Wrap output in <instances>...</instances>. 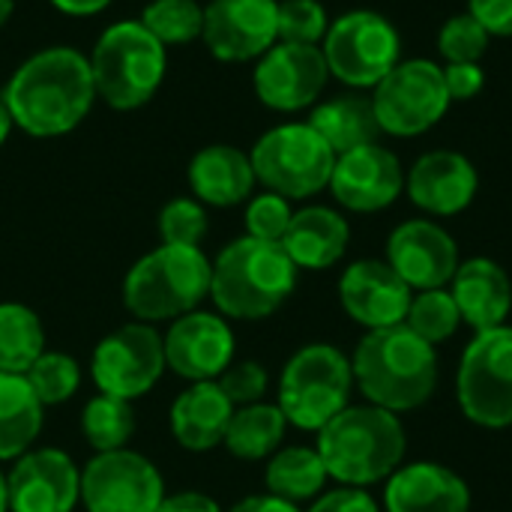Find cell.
Masks as SVG:
<instances>
[{"label": "cell", "instance_id": "obj_1", "mask_svg": "<svg viewBox=\"0 0 512 512\" xmlns=\"http://www.w3.org/2000/svg\"><path fill=\"white\" fill-rule=\"evenodd\" d=\"M0 102L33 138H57L84 123L96 102L90 60L66 45L30 54L6 81Z\"/></svg>", "mask_w": 512, "mask_h": 512}, {"label": "cell", "instance_id": "obj_2", "mask_svg": "<svg viewBox=\"0 0 512 512\" xmlns=\"http://www.w3.org/2000/svg\"><path fill=\"white\" fill-rule=\"evenodd\" d=\"M351 372L363 396L390 411H414L426 405L438 387L435 345L420 339L405 324L369 330L351 360Z\"/></svg>", "mask_w": 512, "mask_h": 512}, {"label": "cell", "instance_id": "obj_3", "mask_svg": "<svg viewBox=\"0 0 512 512\" xmlns=\"http://www.w3.org/2000/svg\"><path fill=\"white\" fill-rule=\"evenodd\" d=\"M405 429L396 414L378 405H348L318 432V456L342 486L390 480L405 459Z\"/></svg>", "mask_w": 512, "mask_h": 512}, {"label": "cell", "instance_id": "obj_4", "mask_svg": "<svg viewBox=\"0 0 512 512\" xmlns=\"http://www.w3.org/2000/svg\"><path fill=\"white\" fill-rule=\"evenodd\" d=\"M297 264L288 258L282 243L240 237L228 243L213 261L210 300L219 315L237 321H261L282 309L294 294Z\"/></svg>", "mask_w": 512, "mask_h": 512}, {"label": "cell", "instance_id": "obj_5", "mask_svg": "<svg viewBox=\"0 0 512 512\" xmlns=\"http://www.w3.org/2000/svg\"><path fill=\"white\" fill-rule=\"evenodd\" d=\"M210 279L213 261L201 252V246L162 243L138 258L126 273L123 303L144 324L177 321L210 297Z\"/></svg>", "mask_w": 512, "mask_h": 512}, {"label": "cell", "instance_id": "obj_6", "mask_svg": "<svg viewBox=\"0 0 512 512\" xmlns=\"http://www.w3.org/2000/svg\"><path fill=\"white\" fill-rule=\"evenodd\" d=\"M87 60L96 96L114 111L147 105L168 72L165 45L141 21H117L105 27Z\"/></svg>", "mask_w": 512, "mask_h": 512}, {"label": "cell", "instance_id": "obj_7", "mask_svg": "<svg viewBox=\"0 0 512 512\" xmlns=\"http://www.w3.org/2000/svg\"><path fill=\"white\" fill-rule=\"evenodd\" d=\"M351 387V360L339 348L306 345L285 363L276 405L291 426L321 432L342 408H348Z\"/></svg>", "mask_w": 512, "mask_h": 512}, {"label": "cell", "instance_id": "obj_8", "mask_svg": "<svg viewBox=\"0 0 512 512\" xmlns=\"http://www.w3.org/2000/svg\"><path fill=\"white\" fill-rule=\"evenodd\" d=\"M249 159L255 180L288 201L324 192L336 165V153L309 123H282L267 129L255 141Z\"/></svg>", "mask_w": 512, "mask_h": 512}, {"label": "cell", "instance_id": "obj_9", "mask_svg": "<svg viewBox=\"0 0 512 512\" xmlns=\"http://www.w3.org/2000/svg\"><path fill=\"white\" fill-rule=\"evenodd\" d=\"M372 108L381 126V135L390 138H417L435 129L453 99L444 84V66L429 57L399 60L375 87Z\"/></svg>", "mask_w": 512, "mask_h": 512}, {"label": "cell", "instance_id": "obj_10", "mask_svg": "<svg viewBox=\"0 0 512 512\" xmlns=\"http://www.w3.org/2000/svg\"><path fill=\"white\" fill-rule=\"evenodd\" d=\"M321 51L330 78L351 90H372L402 60V36L387 15L351 9L330 21Z\"/></svg>", "mask_w": 512, "mask_h": 512}, {"label": "cell", "instance_id": "obj_11", "mask_svg": "<svg viewBox=\"0 0 512 512\" xmlns=\"http://www.w3.org/2000/svg\"><path fill=\"white\" fill-rule=\"evenodd\" d=\"M456 399L462 414L483 429L512 426V327L474 336L459 363Z\"/></svg>", "mask_w": 512, "mask_h": 512}, {"label": "cell", "instance_id": "obj_12", "mask_svg": "<svg viewBox=\"0 0 512 512\" xmlns=\"http://www.w3.org/2000/svg\"><path fill=\"white\" fill-rule=\"evenodd\" d=\"M165 345L153 324L135 321L108 333L90 363V375L105 396L135 402L147 396L165 372Z\"/></svg>", "mask_w": 512, "mask_h": 512}, {"label": "cell", "instance_id": "obj_13", "mask_svg": "<svg viewBox=\"0 0 512 512\" xmlns=\"http://www.w3.org/2000/svg\"><path fill=\"white\" fill-rule=\"evenodd\" d=\"M81 501L87 512H156L165 501V483L141 453H96L81 471Z\"/></svg>", "mask_w": 512, "mask_h": 512}, {"label": "cell", "instance_id": "obj_14", "mask_svg": "<svg viewBox=\"0 0 512 512\" xmlns=\"http://www.w3.org/2000/svg\"><path fill=\"white\" fill-rule=\"evenodd\" d=\"M330 81V69L321 45L276 42L264 57L255 60L252 87L261 105L270 111L294 114L312 108Z\"/></svg>", "mask_w": 512, "mask_h": 512}, {"label": "cell", "instance_id": "obj_15", "mask_svg": "<svg viewBox=\"0 0 512 512\" xmlns=\"http://www.w3.org/2000/svg\"><path fill=\"white\" fill-rule=\"evenodd\" d=\"M201 39L222 63H249L279 42V0H210Z\"/></svg>", "mask_w": 512, "mask_h": 512}, {"label": "cell", "instance_id": "obj_16", "mask_svg": "<svg viewBox=\"0 0 512 512\" xmlns=\"http://www.w3.org/2000/svg\"><path fill=\"white\" fill-rule=\"evenodd\" d=\"M327 189L351 213H381L405 192V168L381 141L363 144L336 156Z\"/></svg>", "mask_w": 512, "mask_h": 512}, {"label": "cell", "instance_id": "obj_17", "mask_svg": "<svg viewBox=\"0 0 512 512\" xmlns=\"http://www.w3.org/2000/svg\"><path fill=\"white\" fill-rule=\"evenodd\" d=\"M384 261L411 285V291L447 288L462 264L456 240L432 219H408L393 228Z\"/></svg>", "mask_w": 512, "mask_h": 512}, {"label": "cell", "instance_id": "obj_18", "mask_svg": "<svg viewBox=\"0 0 512 512\" xmlns=\"http://www.w3.org/2000/svg\"><path fill=\"white\" fill-rule=\"evenodd\" d=\"M165 366L198 384L216 381L234 363V333L222 315L213 312H189L177 318L162 336Z\"/></svg>", "mask_w": 512, "mask_h": 512}, {"label": "cell", "instance_id": "obj_19", "mask_svg": "<svg viewBox=\"0 0 512 512\" xmlns=\"http://www.w3.org/2000/svg\"><path fill=\"white\" fill-rule=\"evenodd\" d=\"M12 512H72L81 498V474L63 450H27L6 474Z\"/></svg>", "mask_w": 512, "mask_h": 512}, {"label": "cell", "instance_id": "obj_20", "mask_svg": "<svg viewBox=\"0 0 512 512\" xmlns=\"http://www.w3.org/2000/svg\"><path fill=\"white\" fill-rule=\"evenodd\" d=\"M411 300H414L411 285L387 261L378 258L354 261L339 279L342 309L366 330L405 324Z\"/></svg>", "mask_w": 512, "mask_h": 512}, {"label": "cell", "instance_id": "obj_21", "mask_svg": "<svg viewBox=\"0 0 512 512\" xmlns=\"http://www.w3.org/2000/svg\"><path fill=\"white\" fill-rule=\"evenodd\" d=\"M480 189L477 165L459 150H429L405 174V192L429 216L465 213Z\"/></svg>", "mask_w": 512, "mask_h": 512}, {"label": "cell", "instance_id": "obj_22", "mask_svg": "<svg viewBox=\"0 0 512 512\" xmlns=\"http://www.w3.org/2000/svg\"><path fill=\"white\" fill-rule=\"evenodd\" d=\"M387 512H468L471 489L468 483L435 462H417L399 468L384 489Z\"/></svg>", "mask_w": 512, "mask_h": 512}, {"label": "cell", "instance_id": "obj_23", "mask_svg": "<svg viewBox=\"0 0 512 512\" xmlns=\"http://www.w3.org/2000/svg\"><path fill=\"white\" fill-rule=\"evenodd\" d=\"M450 294L462 312V321L477 333L504 327L512 309V285L507 270L492 258H468L459 264Z\"/></svg>", "mask_w": 512, "mask_h": 512}, {"label": "cell", "instance_id": "obj_24", "mask_svg": "<svg viewBox=\"0 0 512 512\" xmlns=\"http://www.w3.org/2000/svg\"><path fill=\"white\" fill-rule=\"evenodd\" d=\"M255 168L249 153L234 144L201 147L189 162V186L201 204L237 207L255 189Z\"/></svg>", "mask_w": 512, "mask_h": 512}, {"label": "cell", "instance_id": "obj_25", "mask_svg": "<svg viewBox=\"0 0 512 512\" xmlns=\"http://www.w3.org/2000/svg\"><path fill=\"white\" fill-rule=\"evenodd\" d=\"M351 243L348 219L333 207H303L294 210V219L282 237V249L297 264V270H327L342 261Z\"/></svg>", "mask_w": 512, "mask_h": 512}, {"label": "cell", "instance_id": "obj_26", "mask_svg": "<svg viewBox=\"0 0 512 512\" xmlns=\"http://www.w3.org/2000/svg\"><path fill=\"white\" fill-rule=\"evenodd\" d=\"M234 405L216 381H198L171 405V432L183 450L207 453L225 441Z\"/></svg>", "mask_w": 512, "mask_h": 512}, {"label": "cell", "instance_id": "obj_27", "mask_svg": "<svg viewBox=\"0 0 512 512\" xmlns=\"http://www.w3.org/2000/svg\"><path fill=\"white\" fill-rule=\"evenodd\" d=\"M306 123L330 144L336 156L357 150L363 144H375L381 138L372 99L360 93H342V96L318 102Z\"/></svg>", "mask_w": 512, "mask_h": 512}, {"label": "cell", "instance_id": "obj_28", "mask_svg": "<svg viewBox=\"0 0 512 512\" xmlns=\"http://www.w3.org/2000/svg\"><path fill=\"white\" fill-rule=\"evenodd\" d=\"M45 405L24 375L0 372V462L24 456L42 432Z\"/></svg>", "mask_w": 512, "mask_h": 512}, {"label": "cell", "instance_id": "obj_29", "mask_svg": "<svg viewBox=\"0 0 512 512\" xmlns=\"http://www.w3.org/2000/svg\"><path fill=\"white\" fill-rule=\"evenodd\" d=\"M285 429H288V420H285L279 405L255 402V405L234 408L222 444L228 447L231 456L246 459V462H258V459H267L279 450Z\"/></svg>", "mask_w": 512, "mask_h": 512}, {"label": "cell", "instance_id": "obj_30", "mask_svg": "<svg viewBox=\"0 0 512 512\" xmlns=\"http://www.w3.org/2000/svg\"><path fill=\"white\" fill-rule=\"evenodd\" d=\"M327 477L330 474H327L318 450H312V447H285L270 456L267 471H264L267 492L276 498H285L291 504L315 498L324 489Z\"/></svg>", "mask_w": 512, "mask_h": 512}, {"label": "cell", "instance_id": "obj_31", "mask_svg": "<svg viewBox=\"0 0 512 512\" xmlns=\"http://www.w3.org/2000/svg\"><path fill=\"white\" fill-rule=\"evenodd\" d=\"M45 354V330L24 303H0V372L24 375Z\"/></svg>", "mask_w": 512, "mask_h": 512}, {"label": "cell", "instance_id": "obj_32", "mask_svg": "<svg viewBox=\"0 0 512 512\" xmlns=\"http://www.w3.org/2000/svg\"><path fill=\"white\" fill-rule=\"evenodd\" d=\"M81 435L96 453L126 450L129 438L135 435V411L132 402L117 396H93L81 411Z\"/></svg>", "mask_w": 512, "mask_h": 512}, {"label": "cell", "instance_id": "obj_33", "mask_svg": "<svg viewBox=\"0 0 512 512\" xmlns=\"http://www.w3.org/2000/svg\"><path fill=\"white\" fill-rule=\"evenodd\" d=\"M165 48L186 45L204 30V6L198 0H150L138 18Z\"/></svg>", "mask_w": 512, "mask_h": 512}, {"label": "cell", "instance_id": "obj_34", "mask_svg": "<svg viewBox=\"0 0 512 512\" xmlns=\"http://www.w3.org/2000/svg\"><path fill=\"white\" fill-rule=\"evenodd\" d=\"M462 324V312L453 300V294L447 288H432V291H420L405 315V327L414 330L420 339H426L429 345H441L447 342Z\"/></svg>", "mask_w": 512, "mask_h": 512}, {"label": "cell", "instance_id": "obj_35", "mask_svg": "<svg viewBox=\"0 0 512 512\" xmlns=\"http://www.w3.org/2000/svg\"><path fill=\"white\" fill-rule=\"evenodd\" d=\"M27 384L33 387L36 399L51 408V405H63L78 393L81 384V369L78 363L63 354V351H45L27 372H24Z\"/></svg>", "mask_w": 512, "mask_h": 512}, {"label": "cell", "instance_id": "obj_36", "mask_svg": "<svg viewBox=\"0 0 512 512\" xmlns=\"http://www.w3.org/2000/svg\"><path fill=\"white\" fill-rule=\"evenodd\" d=\"M489 42L492 36L471 12L447 18L438 30V54L444 57V63H480L489 51Z\"/></svg>", "mask_w": 512, "mask_h": 512}, {"label": "cell", "instance_id": "obj_37", "mask_svg": "<svg viewBox=\"0 0 512 512\" xmlns=\"http://www.w3.org/2000/svg\"><path fill=\"white\" fill-rule=\"evenodd\" d=\"M330 15L321 0H282L279 3V42L321 45L330 30Z\"/></svg>", "mask_w": 512, "mask_h": 512}, {"label": "cell", "instance_id": "obj_38", "mask_svg": "<svg viewBox=\"0 0 512 512\" xmlns=\"http://www.w3.org/2000/svg\"><path fill=\"white\" fill-rule=\"evenodd\" d=\"M207 234V210L198 198H174L159 213V237L171 246H201Z\"/></svg>", "mask_w": 512, "mask_h": 512}, {"label": "cell", "instance_id": "obj_39", "mask_svg": "<svg viewBox=\"0 0 512 512\" xmlns=\"http://www.w3.org/2000/svg\"><path fill=\"white\" fill-rule=\"evenodd\" d=\"M291 219H294L291 201L282 198V195H276V192H261L246 207V231L255 240L282 243Z\"/></svg>", "mask_w": 512, "mask_h": 512}, {"label": "cell", "instance_id": "obj_40", "mask_svg": "<svg viewBox=\"0 0 512 512\" xmlns=\"http://www.w3.org/2000/svg\"><path fill=\"white\" fill-rule=\"evenodd\" d=\"M216 384L222 387V393L228 396V402L234 408H243V405H255V402L264 399V393H267V372L255 360H240V363H231L216 378Z\"/></svg>", "mask_w": 512, "mask_h": 512}, {"label": "cell", "instance_id": "obj_41", "mask_svg": "<svg viewBox=\"0 0 512 512\" xmlns=\"http://www.w3.org/2000/svg\"><path fill=\"white\" fill-rule=\"evenodd\" d=\"M444 84L453 102H468L483 93L486 72L480 63H444Z\"/></svg>", "mask_w": 512, "mask_h": 512}, {"label": "cell", "instance_id": "obj_42", "mask_svg": "<svg viewBox=\"0 0 512 512\" xmlns=\"http://www.w3.org/2000/svg\"><path fill=\"white\" fill-rule=\"evenodd\" d=\"M468 12L486 27L492 39L512 36V0H468Z\"/></svg>", "mask_w": 512, "mask_h": 512}, {"label": "cell", "instance_id": "obj_43", "mask_svg": "<svg viewBox=\"0 0 512 512\" xmlns=\"http://www.w3.org/2000/svg\"><path fill=\"white\" fill-rule=\"evenodd\" d=\"M309 512H381L375 498L366 492V489H354V486H345V489H333L327 495H321L312 510Z\"/></svg>", "mask_w": 512, "mask_h": 512}, {"label": "cell", "instance_id": "obj_44", "mask_svg": "<svg viewBox=\"0 0 512 512\" xmlns=\"http://www.w3.org/2000/svg\"><path fill=\"white\" fill-rule=\"evenodd\" d=\"M156 512H222V507L204 492H177V495H165Z\"/></svg>", "mask_w": 512, "mask_h": 512}, {"label": "cell", "instance_id": "obj_45", "mask_svg": "<svg viewBox=\"0 0 512 512\" xmlns=\"http://www.w3.org/2000/svg\"><path fill=\"white\" fill-rule=\"evenodd\" d=\"M231 512H300L297 510V504H291V501H285V498H276V495H252V498H246V501H240V504H234Z\"/></svg>", "mask_w": 512, "mask_h": 512}, {"label": "cell", "instance_id": "obj_46", "mask_svg": "<svg viewBox=\"0 0 512 512\" xmlns=\"http://www.w3.org/2000/svg\"><path fill=\"white\" fill-rule=\"evenodd\" d=\"M63 15H75V18H87V15H99L102 9L111 6V0H51Z\"/></svg>", "mask_w": 512, "mask_h": 512}, {"label": "cell", "instance_id": "obj_47", "mask_svg": "<svg viewBox=\"0 0 512 512\" xmlns=\"http://www.w3.org/2000/svg\"><path fill=\"white\" fill-rule=\"evenodd\" d=\"M15 129V123H12V117H9V111H6V105L0 102V147L9 141V132Z\"/></svg>", "mask_w": 512, "mask_h": 512}, {"label": "cell", "instance_id": "obj_48", "mask_svg": "<svg viewBox=\"0 0 512 512\" xmlns=\"http://www.w3.org/2000/svg\"><path fill=\"white\" fill-rule=\"evenodd\" d=\"M12 12H15V0H0V27H6Z\"/></svg>", "mask_w": 512, "mask_h": 512}, {"label": "cell", "instance_id": "obj_49", "mask_svg": "<svg viewBox=\"0 0 512 512\" xmlns=\"http://www.w3.org/2000/svg\"><path fill=\"white\" fill-rule=\"evenodd\" d=\"M9 510V489H6V474L0 471V512Z\"/></svg>", "mask_w": 512, "mask_h": 512}]
</instances>
